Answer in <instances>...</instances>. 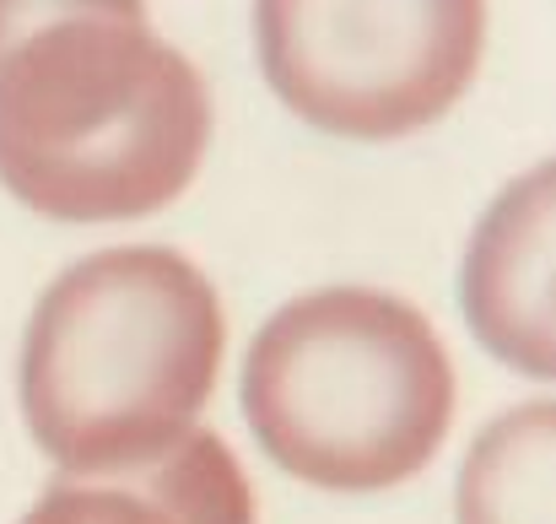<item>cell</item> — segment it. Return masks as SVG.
<instances>
[{"label": "cell", "mask_w": 556, "mask_h": 524, "mask_svg": "<svg viewBox=\"0 0 556 524\" xmlns=\"http://www.w3.org/2000/svg\"><path fill=\"white\" fill-rule=\"evenodd\" d=\"M260 65L314 130L394 141L443 120L486 43V0H254Z\"/></svg>", "instance_id": "4"}, {"label": "cell", "mask_w": 556, "mask_h": 524, "mask_svg": "<svg viewBox=\"0 0 556 524\" xmlns=\"http://www.w3.org/2000/svg\"><path fill=\"white\" fill-rule=\"evenodd\" d=\"M211 92L147 0H0V184L49 222H141L179 200Z\"/></svg>", "instance_id": "1"}, {"label": "cell", "mask_w": 556, "mask_h": 524, "mask_svg": "<svg viewBox=\"0 0 556 524\" xmlns=\"http://www.w3.org/2000/svg\"><path fill=\"white\" fill-rule=\"evenodd\" d=\"M222 347L216 287L179 249L87 254L27 320L22 416L60 471L157 454L205 411Z\"/></svg>", "instance_id": "2"}, {"label": "cell", "mask_w": 556, "mask_h": 524, "mask_svg": "<svg viewBox=\"0 0 556 524\" xmlns=\"http://www.w3.org/2000/svg\"><path fill=\"white\" fill-rule=\"evenodd\" d=\"M556 411L530 400L497 416L459 471V524H556Z\"/></svg>", "instance_id": "7"}, {"label": "cell", "mask_w": 556, "mask_h": 524, "mask_svg": "<svg viewBox=\"0 0 556 524\" xmlns=\"http://www.w3.org/2000/svg\"><path fill=\"white\" fill-rule=\"evenodd\" d=\"M260 449L325 492H383L427 471L454 422V362L421 309L372 287L287 303L243 357Z\"/></svg>", "instance_id": "3"}, {"label": "cell", "mask_w": 556, "mask_h": 524, "mask_svg": "<svg viewBox=\"0 0 556 524\" xmlns=\"http://www.w3.org/2000/svg\"><path fill=\"white\" fill-rule=\"evenodd\" d=\"M552 178L541 163L486 211L465 254V314L492 357L530 378L556 373L552 341Z\"/></svg>", "instance_id": "6"}, {"label": "cell", "mask_w": 556, "mask_h": 524, "mask_svg": "<svg viewBox=\"0 0 556 524\" xmlns=\"http://www.w3.org/2000/svg\"><path fill=\"white\" fill-rule=\"evenodd\" d=\"M22 524H254V487L216 433L189 427L157 454L60 471Z\"/></svg>", "instance_id": "5"}]
</instances>
